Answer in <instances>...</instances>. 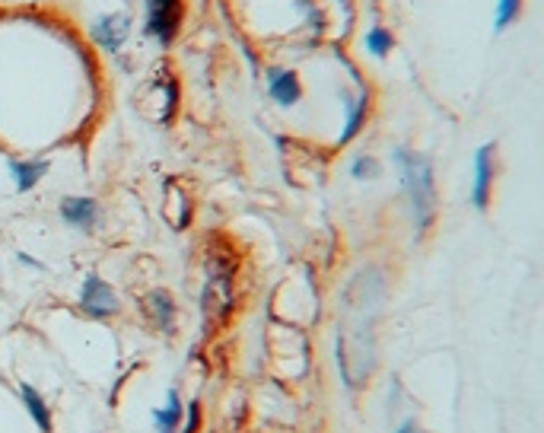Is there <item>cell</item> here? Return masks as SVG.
Wrapping results in <instances>:
<instances>
[{
	"label": "cell",
	"instance_id": "cell-1",
	"mask_svg": "<svg viewBox=\"0 0 544 433\" xmlns=\"http://www.w3.org/2000/svg\"><path fill=\"white\" fill-rule=\"evenodd\" d=\"M385 281L379 271H363L344 293L341 335H338V363L350 389H357L373 373V328L376 309L382 303Z\"/></svg>",
	"mask_w": 544,
	"mask_h": 433
},
{
	"label": "cell",
	"instance_id": "cell-2",
	"mask_svg": "<svg viewBox=\"0 0 544 433\" xmlns=\"http://www.w3.org/2000/svg\"><path fill=\"white\" fill-rule=\"evenodd\" d=\"M395 163L401 169V182H405V195L411 201V217L417 236H424L433 227L436 217V185H433V166L424 153H414L408 147H395Z\"/></svg>",
	"mask_w": 544,
	"mask_h": 433
},
{
	"label": "cell",
	"instance_id": "cell-3",
	"mask_svg": "<svg viewBox=\"0 0 544 433\" xmlns=\"http://www.w3.org/2000/svg\"><path fill=\"white\" fill-rule=\"evenodd\" d=\"M80 306L90 319H109L112 313H118V297L99 274H86L80 290Z\"/></svg>",
	"mask_w": 544,
	"mask_h": 433
},
{
	"label": "cell",
	"instance_id": "cell-4",
	"mask_svg": "<svg viewBox=\"0 0 544 433\" xmlns=\"http://www.w3.org/2000/svg\"><path fill=\"white\" fill-rule=\"evenodd\" d=\"M179 20H182L179 0H147V32L160 45H169L175 39Z\"/></svg>",
	"mask_w": 544,
	"mask_h": 433
},
{
	"label": "cell",
	"instance_id": "cell-5",
	"mask_svg": "<svg viewBox=\"0 0 544 433\" xmlns=\"http://www.w3.org/2000/svg\"><path fill=\"white\" fill-rule=\"evenodd\" d=\"M494 160H497V147L484 144L475 153V182H471V204L478 211H487L490 204V188H494Z\"/></svg>",
	"mask_w": 544,
	"mask_h": 433
},
{
	"label": "cell",
	"instance_id": "cell-6",
	"mask_svg": "<svg viewBox=\"0 0 544 433\" xmlns=\"http://www.w3.org/2000/svg\"><path fill=\"white\" fill-rule=\"evenodd\" d=\"M128 32H131V20H128V16L125 13H112V16H102V20L93 23L90 39L99 48L109 51V55H118V51L125 48V42H128Z\"/></svg>",
	"mask_w": 544,
	"mask_h": 433
},
{
	"label": "cell",
	"instance_id": "cell-7",
	"mask_svg": "<svg viewBox=\"0 0 544 433\" xmlns=\"http://www.w3.org/2000/svg\"><path fill=\"white\" fill-rule=\"evenodd\" d=\"M58 214H61V220L67 223V227L93 233L96 223H99V204H96V198H86V195H80V198H61Z\"/></svg>",
	"mask_w": 544,
	"mask_h": 433
},
{
	"label": "cell",
	"instance_id": "cell-8",
	"mask_svg": "<svg viewBox=\"0 0 544 433\" xmlns=\"http://www.w3.org/2000/svg\"><path fill=\"white\" fill-rule=\"evenodd\" d=\"M268 96L280 109H290L303 99V83L296 71H284V67H268Z\"/></svg>",
	"mask_w": 544,
	"mask_h": 433
},
{
	"label": "cell",
	"instance_id": "cell-9",
	"mask_svg": "<svg viewBox=\"0 0 544 433\" xmlns=\"http://www.w3.org/2000/svg\"><path fill=\"white\" fill-rule=\"evenodd\" d=\"M7 169H10V176H13L16 192L26 195V192H32V188L48 176V160H10Z\"/></svg>",
	"mask_w": 544,
	"mask_h": 433
},
{
	"label": "cell",
	"instance_id": "cell-10",
	"mask_svg": "<svg viewBox=\"0 0 544 433\" xmlns=\"http://www.w3.org/2000/svg\"><path fill=\"white\" fill-rule=\"evenodd\" d=\"M144 309H147V316L153 319L156 328H163L166 335L175 332V303L166 290H153L150 297L144 300Z\"/></svg>",
	"mask_w": 544,
	"mask_h": 433
},
{
	"label": "cell",
	"instance_id": "cell-11",
	"mask_svg": "<svg viewBox=\"0 0 544 433\" xmlns=\"http://www.w3.org/2000/svg\"><path fill=\"white\" fill-rule=\"evenodd\" d=\"M20 402L26 405L29 418L35 421V427H39L42 433H51V430H55V424H51V411H48V405H45V398H42L39 392H35V386L20 383Z\"/></svg>",
	"mask_w": 544,
	"mask_h": 433
},
{
	"label": "cell",
	"instance_id": "cell-12",
	"mask_svg": "<svg viewBox=\"0 0 544 433\" xmlns=\"http://www.w3.org/2000/svg\"><path fill=\"white\" fill-rule=\"evenodd\" d=\"M366 112H370V90H363L357 102H347V121H344V131L338 137V144H350L354 137L363 131V121H366Z\"/></svg>",
	"mask_w": 544,
	"mask_h": 433
},
{
	"label": "cell",
	"instance_id": "cell-13",
	"mask_svg": "<svg viewBox=\"0 0 544 433\" xmlns=\"http://www.w3.org/2000/svg\"><path fill=\"white\" fill-rule=\"evenodd\" d=\"M182 418H185V408L179 402V392H169L166 408L153 411V427H156V433H175L182 424Z\"/></svg>",
	"mask_w": 544,
	"mask_h": 433
},
{
	"label": "cell",
	"instance_id": "cell-14",
	"mask_svg": "<svg viewBox=\"0 0 544 433\" xmlns=\"http://www.w3.org/2000/svg\"><path fill=\"white\" fill-rule=\"evenodd\" d=\"M392 48H395V39H392V32L389 29H382V26H376V29H370L366 32V51H370L373 58H389L392 55Z\"/></svg>",
	"mask_w": 544,
	"mask_h": 433
},
{
	"label": "cell",
	"instance_id": "cell-15",
	"mask_svg": "<svg viewBox=\"0 0 544 433\" xmlns=\"http://www.w3.org/2000/svg\"><path fill=\"white\" fill-rule=\"evenodd\" d=\"M519 13H522V0H500V4H497V20H494V29H497V32L510 29V26L519 20Z\"/></svg>",
	"mask_w": 544,
	"mask_h": 433
},
{
	"label": "cell",
	"instance_id": "cell-16",
	"mask_svg": "<svg viewBox=\"0 0 544 433\" xmlns=\"http://www.w3.org/2000/svg\"><path fill=\"white\" fill-rule=\"evenodd\" d=\"M379 172L382 169H379V163L373 157H357L354 166H350V176H354V179H376Z\"/></svg>",
	"mask_w": 544,
	"mask_h": 433
},
{
	"label": "cell",
	"instance_id": "cell-17",
	"mask_svg": "<svg viewBox=\"0 0 544 433\" xmlns=\"http://www.w3.org/2000/svg\"><path fill=\"white\" fill-rule=\"evenodd\" d=\"M188 414H191V421L185 424V433H195V430H198V418H201V408H198V402H191Z\"/></svg>",
	"mask_w": 544,
	"mask_h": 433
},
{
	"label": "cell",
	"instance_id": "cell-18",
	"mask_svg": "<svg viewBox=\"0 0 544 433\" xmlns=\"http://www.w3.org/2000/svg\"><path fill=\"white\" fill-rule=\"evenodd\" d=\"M395 433H424V430H420V424H417V421H405V424H401Z\"/></svg>",
	"mask_w": 544,
	"mask_h": 433
},
{
	"label": "cell",
	"instance_id": "cell-19",
	"mask_svg": "<svg viewBox=\"0 0 544 433\" xmlns=\"http://www.w3.org/2000/svg\"><path fill=\"white\" fill-rule=\"evenodd\" d=\"M16 258H20L23 265H32V268H45V265L39 262V258H32V255H23V252H20V255H16Z\"/></svg>",
	"mask_w": 544,
	"mask_h": 433
}]
</instances>
